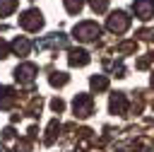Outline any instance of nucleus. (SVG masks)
<instances>
[{"label": "nucleus", "mask_w": 154, "mask_h": 152, "mask_svg": "<svg viewBox=\"0 0 154 152\" xmlns=\"http://www.w3.org/2000/svg\"><path fill=\"white\" fill-rule=\"evenodd\" d=\"M75 39L77 41H96L101 36V27L96 22H79L75 29H72Z\"/></svg>", "instance_id": "obj_1"}, {"label": "nucleus", "mask_w": 154, "mask_h": 152, "mask_svg": "<svg viewBox=\"0 0 154 152\" xmlns=\"http://www.w3.org/2000/svg\"><path fill=\"white\" fill-rule=\"evenodd\" d=\"M106 27H108V31H113V34H123V31L130 27V17H128L123 10H116V12L108 14Z\"/></svg>", "instance_id": "obj_2"}, {"label": "nucleus", "mask_w": 154, "mask_h": 152, "mask_svg": "<svg viewBox=\"0 0 154 152\" xmlns=\"http://www.w3.org/2000/svg\"><path fill=\"white\" fill-rule=\"evenodd\" d=\"M19 27L26 29V31H38L43 27V14L38 10H26L22 17H19Z\"/></svg>", "instance_id": "obj_3"}, {"label": "nucleus", "mask_w": 154, "mask_h": 152, "mask_svg": "<svg viewBox=\"0 0 154 152\" xmlns=\"http://www.w3.org/2000/svg\"><path fill=\"white\" fill-rule=\"evenodd\" d=\"M72 111L77 118H87L91 111H94V99L91 94H77L75 101H72Z\"/></svg>", "instance_id": "obj_4"}, {"label": "nucleus", "mask_w": 154, "mask_h": 152, "mask_svg": "<svg viewBox=\"0 0 154 152\" xmlns=\"http://www.w3.org/2000/svg\"><path fill=\"white\" fill-rule=\"evenodd\" d=\"M36 65L34 63H22V65H17L14 68V80L19 82V84H31L34 82V77H36Z\"/></svg>", "instance_id": "obj_5"}, {"label": "nucleus", "mask_w": 154, "mask_h": 152, "mask_svg": "<svg viewBox=\"0 0 154 152\" xmlns=\"http://www.w3.org/2000/svg\"><path fill=\"white\" fill-rule=\"evenodd\" d=\"M132 12H135L142 22L152 19V17H154V0H135V2H132Z\"/></svg>", "instance_id": "obj_6"}, {"label": "nucleus", "mask_w": 154, "mask_h": 152, "mask_svg": "<svg viewBox=\"0 0 154 152\" xmlns=\"http://www.w3.org/2000/svg\"><path fill=\"white\" fill-rule=\"evenodd\" d=\"M108 109H111V113H118V116L128 113V99H125V94H123V92H116V94H111Z\"/></svg>", "instance_id": "obj_7"}, {"label": "nucleus", "mask_w": 154, "mask_h": 152, "mask_svg": "<svg viewBox=\"0 0 154 152\" xmlns=\"http://www.w3.org/2000/svg\"><path fill=\"white\" fill-rule=\"evenodd\" d=\"M65 43H67L65 34H51L43 41H36V48H63Z\"/></svg>", "instance_id": "obj_8"}, {"label": "nucleus", "mask_w": 154, "mask_h": 152, "mask_svg": "<svg viewBox=\"0 0 154 152\" xmlns=\"http://www.w3.org/2000/svg\"><path fill=\"white\" fill-rule=\"evenodd\" d=\"M67 63H70L72 68H82V65L89 63V53H87L84 48H72L70 55H67Z\"/></svg>", "instance_id": "obj_9"}, {"label": "nucleus", "mask_w": 154, "mask_h": 152, "mask_svg": "<svg viewBox=\"0 0 154 152\" xmlns=\"http://www.w3.org/2000/svg\"><path fill=\"white\" fill-rule=\"evenodd\" d=\"M14 99H17V94H14L12 87H2L0 89V109H10L14 104Z\"/></svg>", "instance_id": "obj_10"}, {"label": "nucleus", "mask_w": 154, "mask_h": 152, "mask_svg": "<svg viewBox=\"0 0 154 152\" xmlns=\"http://www.w3.org/2000/svg\"><path fill=\"white\" fill-rule=\"evenodd\" d=\"M12 51H14L17 55H26V53L31 51V43H29V39H24V36H17V39L12 41Z\"/></svg>", "instance_id": "obj_11"}, {"label": "nucleus", "mask_w": 154, "mask_h": 152, "mask_svg": "<svg viewBox=\"0 0 154 152\" xmlns=\"http://www.w3.org/2000/svg\"><path fill=\"white\" fill-rule=\"evenodd\" d=\"M89 84H91L94 92H103V89H108V77L106 75H94L89 80Z\"/></svg>", "instance_id": "obj_12"}, {"label": "nucleus", "mask_w": 154, "mask_h": 152, "mask_svg": "<svg viewBox=\"0 0 154 152\" xmlns=\"http://www.w3.org/2000/svg\"><path fill=\"white\" fill-rule=\"evenodd\" d=\"M46 133H48V135L43 138V142H46V145H51V142H53V140L58 138V133H60V123H58V121H51V123H48V130H46Z\"/></svg>", "instance_id": "obj_13"}, {"label": "nucleus", "mask_w": 154, "mask_h": 152, "mask_svg": "<svg viewBox=\"0 0 154 152\" xmlns=\"http://www.w3.org/2000/svg\"><path fill=\"white\" fill-rule=\"evenodd\" d=\"M17 2H19V0H0V17L12 14V12H14V7H17Z\"/></svg>", "instance_id": "obj_14"}, {"label": "nucleus", "mask_w": 154, "mask_h": 152, "mask_svg": "<svg viewBox=\"0 0 154 152\" xmlns=\"http://www.w3.org/2000/svg\"><path fill=\"white\" fill-rule=\"evenodd\" d=\"M48 80H51V84H53V87H65L70 77H67L65 72H53V75H51Z\"/></svg>", "instance_id": "obj_15"}, {"label": "nucleus", "mask_w": 154, "mask_h": 152, "mask_svg": "<svg viewBox=\"0 0 154 152\" xmlns=\"http://www.w3.org/2000/svg\"><path fill=\"white\" fill-rule=\"evenodd\" d=\"M65 2V10L70 12V14H77L82 7H84V0H63Z\"/></svg>", "instance_id": "obj_16"}, {"label": "nucleus", "mask_w": 154, "mask_h": 152, "mask_svg": "<svg viewBox=\"0 0 154 152\" xmlns=\"http://www.w3.org/2000/svg\"><path fill=\"white\" fill-rule=\"evenodd\" d=\"M132 51H137V43H135V41H125V43H120V46H118V53H120V55L132 53Z\"/></svg>", "instance_id": "obj_17"}, {"label": "nucleus", "mask_w": 154, "mask_h": 152, "mask_svg": "<svg viewBox=\"0 0 154 152\" xmlns=\"http://www.w3.org/2000/svg\"><path fill=\"white\" fill-rule=\"evenodd\" d=\"M89 5H91V10H94V12H106L108 0H89Z\"/></svg>", "instance_id": "obj_18"}, {"label": "nucleus", "mask_w": 154, "mask_h": 152, "mask_svg": "<svg viewBox=\"0 0 154 152\" xmlns=\"http://www.w3.org/2000/svg\"><path fill=\"white\" fill-rule=\"evenodd\" d=\"M14 152H31V140H17Z\"/></svg>", "instance_id": "obj_19"}, {"label": "nucleus", "mask_w": 154, "mask_h": 152, "mask_svg": "<svg viewBox=\"0 0 154 152\" xmlns=\"http://www.w3.org/2000/svg\"><path fill=\"white\" fill-rule=\"evenodd\" d=\"M51 109H53V111H55V113H60V111H63V109H65V101H63V99H58V97H55V99H53V101H51Z\"/></svg>", "instance_id": "obj_20"}, {"label": "nucleus", "mask_w": 154, "mask_h": 152, "mask_svg": "<svg viewBox=\"0 0 154 152\" xmlns=\"http://www.w3.org/2000/svg\"><path fill=\"white\" fill-rule=\"evenodd\" d=\"M7 53H10V46L0 39V58H7Z\"/></svg>", "instance_id": "obj_21"}, {"label": "nucleus", "mask_w": 154, "mask_h": 152, "mask_svg": "<svg viewBox=\"0 0 154 152\" xmlns=\"http://www.w3.org/2000/svg\"><path fill=\"white\" fill-rule=\"evenodd\" d=\"M2 138H5V140L14 138V130H12V128H5V130H2Z\"/></svg>", "instance_id": "obj_22"}, {"label": "nucleus", "mask_w": 154, "mask_h": 152, "mask_svg": "<svg viewBox=\"0 0 154 152\" xmlns=\"http://www.w3.org/2000/svg\"><path fill=\"white\" fill-rule=\"evenodd\" d=\"M0 152H7V150H5V145H2V142H0Z\"/></svg>", "instance_id": "obj_23"}, {"label": "nucleus", "mask_w": 154, "mask_h": 152, "mask_svg": "<svg viewBox=\"0 0 154 152\" xmlns=\"http://www.w3.org/2000/svg\"><path fill=\"white\" fill-rule=\"evenodd\" d=\"M152 87H154V75H152Z\"/></svg>", "instance_id": "obj_24"}]
</instances>
